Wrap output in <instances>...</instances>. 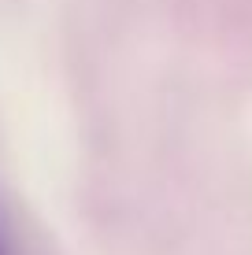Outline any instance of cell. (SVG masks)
<instances>
[{"mask_svg": "<svg viewBox=\"0 0 252 255\" xmlns=\"http://www.w3.org/2000/svg\"><path fill=\"white\" fill-rule=\"evenodd\" d=\"M0 255H22L19 237H15V230H11V222H7L4 211H0Z\"/></svg>", "mask_w": 252, "mask_h": 255, "instance_id": "obj_1", "label": "cell"}]
</instances>
